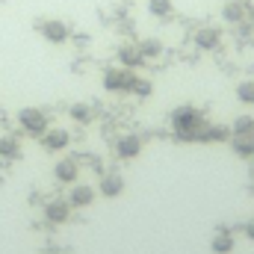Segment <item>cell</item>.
<instances>
[{
    "instance_id": "cell-18",
    "label": "cell",
    "mask_w": 254,
    "mask_h": 254,
    "mask_svg": "<svg viewBox=\"0 0 254 254\" xmlns=\"http://www.w3.org/2000/svg\"><path fill=\"white\" fill-rule=\"evenodd\" d=\"M172 0H148V12L154 15V18H166V15H172Z\"/></svg>"
},
{
    "instance_id": "cell-13",
    "label": "cell",
    "mask_w": 254,
    "mask_h": 254,
    "mask_svg": "<svg viewBox=\"0 0 254 254\" xmlns=\"http://www.w3.org/2000/svg\"><path fill=\"white\" fill-rule=\"evenodd\" d=\"M77 163L74 160H60L57 163V169H54V175H57V181H63V184H74L77 181Z\"/></svg>"
},
{
    "instance_id": "cell-6",
    "label": "cell",
    "mask_w": 254,
    "mask_h": 254,
    "mask_svg": "<svg viewBox=\"0 0 254 254\" xmlns=\"http://www.w3.org/2000/svg\"><path fill=\"white\" fill-rule=\"evenodd\" d=\"M139 151H142V139L139 136H122L119 142H116V154L122 157V160H133V157H139Z\"/></svg>"
},
{
    "instance_id": "cell-23",
    "label": "cell",
    "mask_w": 254,
    "mask_h": 254,
    "mask_svg": "<svg viewBox=\"0 0 254 254\" xmlns=\"http://www.w3.org/2000/svg\"><path fill=\"white\" fill-rule=\"evenodd\" d=\"M246 234H249V240H254V219H249V225H246Z\"/></svg>"
},
{
    "instance_id": "cell-17",
    "label": "cell",
    "mask_w": 254,
    "mask_h": 254,
    "mask_svg": "<svg viewBox=\"0 0 254 254\" xmlns=\"http://www.w3.org/2000/svg\"><path fill=\"white\" fill-rule=\"evenodd\" d=\"M139 51H142L145 60H154V57L163 54V42H160V39H142V42H139Z\"/></svg>"
},
{
    "instance_id": "cell-12",
    "label": "cell",
    "mask_w": 254,
    "mask_h": 254,
    "mask_svg": "<svg viewBox=\"0 0 254 254\" xmlns=\"http://www.w3.org/2000/svg\"><path fill=\"white\" fill-rule=\"evenodd\" d=\"M92 201H95V190L92 187H74L68 192V204L71 207H89Z\"/></svg>"
},
{
    "instance_id": "cell-2",
    "label": "cell",
    "mask_w": 254,
    "mask_h": 254,
    "mask_svg": "<svg viewBox=\"0 0 254 254\" xmlns=\"http://www.w3.org/2000/svg\"><path fill=\"white\" fill-rule=\"evenodd\" d=\"M136 77H139V74H133L125 65L107 68V71H104V89H107V92H133Z\"/></svg>"
},
{
    "instance_id": "cell-19",
    "label": "cell",
    "mask_w": 254,
    "mask_h": 254,
    "mask_svg": "<svg viewBox=\"0 0 254 254\" xmlns=\"http://www.w3.org/2000/svg\"><path fill=\"white\" fill-rule=\"evenodd\" d=\"M68 116H71L74 122L86 125V122H92V107H89V104H74V107L68 110Z\"/></svg>"
},
{
    "instance_id": "cell-15",
    "label": "cell",
    "mask_w": 254,
    "mask_h": 254,
    "mask_svg": "<svg viewBox=\"0 0 254 254\" xmlns=\"http://www.w3.org/2000/svg\"><path fill=\"white\" fill-rule=\"evenodd\" d=\"M125 190V181L119 178V175H107L104 181H101V192L107 195V198H116V195H122Z\"/></svg>"
},
{
    "instance_id": "cell-11",
    "label": "cell",
    "mask_w": 254,
    "mask_h": 254,
    "mask_svg": "<svg viewBox=\"0 0 254 254\" xmlns=\"http://www.w3.org/2000/svg\"><path fill=\"white\" fill-rule=\"evenodd\" d=\"M231 145L240 157H254V130L252 133H234Z\"/></svg>"
},
{
    "instance_id": "cell-7",
    "label": "cell",
    "mask_w": 254,
    "mask_h": 254,
    "mask_svg": "<svg viewBox=\"0 0 254 254\" xmlns=\"http://www.w3.org/2000/svg\"><path fill=\"white\" fill-rule=\"evenodd\" d=\"M68 142H71L68 130H45V133H42L45 151H63V148H68Z\"/></svg>"
},
{
    "instance_id": "cell-4",
    "label": "cell",
    "mask_w": 254,
    "mask_h": 254,
    "mask_svg": "<svg viewBox=\"0 0 254 254\" xmlns=\"http://www.w3.org/2000/svg\"><path fill=\"white\" fill-rule=\"evenodd\" d=\"M39 33L45 36V42L63 45V42H68V36H71V27L65 21H60V18H51V21H42L39 24Z\"/></svg>"
},
{
    "instance_id": "cell-10",
    "label": "cell",
    "mask_w": 254,
    "mask_h": 254,
    "mask_svg": "<svg viewBox=\"0 0 254 254\" xmlns=\"http://www.w3.org/2000/svg\"><path fill=\"white\" fill-rule=\"evenodd\" d=\"M222 18H225L228 24H243V21H246V3H243V0H228V3L222 6Z\"/></svg>"
},
{
    "instance_id": "cell-9",
    "label": "cell",
    "mask_w": 254,
    "mask_h": 254,
    "mask_svg": "<svg viewBox=\"0 0 254 254\" xmlns=\"http://www.w3.org/2000/svg\"><path fill=\"white\" fill-rule=\"evenodd\" d=\"M119 63L125 65V68H130V71H136L139 65L145 63L139 45H122V48H119Z\"/></svg>"
},
{
    "instance_id": "cell-20",
    "label": "cell",
    "mask_w": 254,
    "mask_h": 254,
    "mask_svg": "<svg viewBox=\"0 0 254 254\" xmlns=\"http://www.w3.org/2000/svg\"><path fill=\"white\" fill-rule=\"evenodd\" d=\"M237 98H240L243 104L254 107V80H246V83H240V86H237Z\"/></svg>"
},
{
    "instance_id": "cell-3",
    "label": "cell",
    "mask_w": 254,
    "mask_h": 254,
    "mask_svg": "<svg viewBox=\"0 0 254 254\" xmlns=\"http://www.w3.org/2000/svg\"><path fill=\"white\" fill-rule=\"evenodd\" d=\"M18 125H21L24 133H30V136H42L48 130V116L42 110H36V107H24L18 113Z\"/></svg>"
},
{
    "instance_id": "cell-1",
    "label": "cell",
    "mask_w": 254,
    "mask_h": 254,
    "mask_svg": "<svg viewBox=\"0 0 254 254\" xmlns=\"http://www.w3.org/2000/svg\"><path fill=\"white\" fill-rule=\"evenodd\" d=\"M172 130L190 142H210V125L201 119L195 107H178L172 113Z\"/></svg>"
},
{
    "instance_id": "cell-8",
    "label": "cell",
    "mask_w": 254,
    "mask_h": 254,
    "mask_svg": "<svg viewBox=\"0 0 254 254\" xmlns=\"http://www.w3.org/2000/svg\"><path fill=\"white\" fill-rule=\"evenodd\" d=\"M68 216H71V204L68 201H51V204H45V219L48 222L63 225V222H68Z\"/></svg>"
},
{
    "instance_id": "cell-21",
    "label": "cell",
    "mask_w": 254,
    "mask_h": 254,
    "mask_svg": "<svg viewBox=\"0 0 254 254\" xmlns=\"http://www.w3.org/2000/svg\"><path fill=\"white\" fill-rule=\"evenodd\" d=\"M254 130V119L252 116H240L234 119V133H252Z\"/></svg>"
},
{
    "instance_id": "cell-24",
    "label": "cell",
    "mask_w": 254,
    "mask_h": 254,
    "mask_svg": "<svg viewBox=\"0 0 254 254\" xmlns=\"http://www.w3.org/2000/svg\"><path fill=\"white\" fill-rule=\"evenodd\" d=\"M246 15H249V21L254 24V3H246Z\"/></svg>"
},
{
    "instance_id": "cell-14",
    "label": "cell",
    "mask_w": 254,
    "mask_h": 254,
    "mask_svg": "<svg viewBox=\"0 0 254 254\" xmlns=\"http://www.w3.org/2000/svg\"><path fill=\"white\" fill-rule=\"evenodd\" d=\"M210 249H213L216 254L234 252V234H231V231H219V234L210 240Z\"/></svg>"
},
{
    "instance_id": "cell-22",
    "label": "cell",
    "mask_w": 254,
    "mask_h": 254,
    "mask_svg": "<svg viewBox=\"0 0 254 254\" xmlns=\"http://www.w3.org/2000/svg\"><path fill=\"white\" fill-rule=\"evenodd\" d=\"M133 95H151V83L148 80H142V77H136V83H133Z\"/></svg>"
},
{
    "instance_id": "cell-16",
    "label": "cell",
    "mask_w": 254,
    "mask_h": 254,
    "mask_svg": "<svg viewBox=\"0 0 254 254\" xmlns=\"http://www.w3.org/2000/svg\"><path fill=\"white\" fill-rule=\"evenodd\" d=\"M0 157H6V160L21 157V145L15 136H0Z\"/></svg>"
},
{
    "instance_id": "cell-5",
    "label": "cell",
    "mask_w": 254,
    "mask_h": 254,
    "mask_svg": "<svg viewBox=\"0 0 254 254\" xmlns=\"http://www.w3.org/2000/svg\"><path fill=\"white\" fill-rule=\"evenodd\" d=\"M222 42V30L219 27H198L195 30V48L198 51H216Z\"/></svg>"
}]
</instances>
